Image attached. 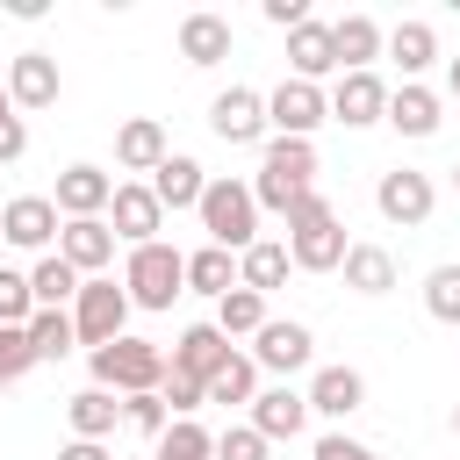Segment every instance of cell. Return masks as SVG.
I'll list each match as a JSON object with an SVG mask.
<instances>
[{"mask_svg": "<svg viewBox=\"0 0 460 460\" xmlns=\"http://www.w3.org/2000/svg\"><path fill=\"white\" fill-rule=\"evenodd\" d=\"M201 187H208V172H201V158H187V151H165V165L151 172L158 208H194V201H201Z\"/></svg>", "mask_w": 460, "mask_h": 460, "instance_id": "obj_25", "label": "cell"}, {"mask_svg": "<svg viewBox=\"0 0 460 460\" xmlns=\"http://www.w3.org/2000/svg\"><path fill=\"white\" fill-rule=\"evenodd\" d=\"M309 460H381V453H374V446H359V438H345V431H323Z\"/></svg>", "mask_w": 460, "mask_h": 460, "instance_id": "obj_42", "label": "cell"}, {"mask_svg": "<svg viewBox=\"0 0 460 460\" xmlns=\"http://www.w3.org/2000/svg\"><path fill=\"white\" fill-rule=\"evenodd\" d=\"M122 424H129V431H144V438L158 446V438H165V424H172V410H165L158 395H122Z\"/></svg>", "mask_w": 460, "mask_h": 460, "instance_id": "obj_38", "label": "cell"}, {"mask_svg": "<svg viewBox=\"0 0 460 460\" xmlns=\"http://www.w3.org/2000/svg\"><path fill=\"white\" fill-rule=\"evenodd\" d=\"M108 230H115L122 244H151V237L165 230V208H158L151 180H115V201H108Z\"/></svg>", "mask_w": 460, "mask_h": 460, "instance_id": "obj_10", "label": "cell"}, {"mask_svg": "<svg viewBox=\"0 0 460 460\" xmlns=\"http://www.w3.org/2000/svg\"><path fill=\"white\" fill-rule=\"evenodd\" d=\"M302 402L316 417H352V410H367V374L359 367H316L309 388H302Z\"/></svg>", "mask_w": 460, "mask_h": 460, "instance_id": "obj_16", "label": "cell"}, {"mask_svg": "<svg viewBox=\"0 0 460 460\" xmlns=\"http://www.w3.org/2000/svg\"><path fill=\"white\" fill-rule=\"evenodd\" d=\"M216 460H266V438L252 424H230V431H216Z\"/></svg>", "mask_w": 460, "mask_h": 460, "instance_id": "obj_41", "label": "cell"}, {"mask_svg": "<svg viewBox=\"0 0 460 460\" xmlns=\"http://www.w3.org/2000/svg\"><path fill=\"white\" fill-rule=\"evenodd\" d=\"M424 309L438 323H460V266H431L424 273Z\"/></svg>", "mask_w": 460, "mask_h": 460, "instance_id": "obj_36", "label": "cell"}, {"mask_svg": "<svg viewBox=\"0 0 460 460\" xmlns=\"http://www.w3.org/2000/svg\"><path fill=\"white\" fill-rule=\"evenodd\" d=\"M230 43H237V29H230V14H208V7H194L187 22H180V58L187 65H223L230 58Z\"/></svg>", "mask_w": 460, "mask_h": 460, "instance_id": "obj_17", "label": "cell"}, {"mask_svg": "<svg viewBox=\"0 0 460 460\" xmlns=\"http://www.w3.org/2000/svg\"><path fill=\"white\" fill-rule=\"evenodd\" d=\"M165 122H151V115H129L122 129H115V165L122 172H158L165 165Z\"/></svg>", "mask_w": 460, "mask_h": 460, "instance_id": "obj_22", "label": "cell"}, {"mask_svg": "<svg viewBox=\"0 0 460 460\" xmlns=\"http://www.w3.org/2000/svg\"><path fill=\"white\" fill-rule=\"evenodd\" d=\"M108 201H115V172H101V165H65V172H58L50 208H58L65 223H79V216H108Z\"/></svg>", "mask_w": 460, "mask_h": 460, "instance_id": "obj_15", "label": "cell"}, {"mask_svg": "<svg viewBox=\"0 0 460 460\" xmlns=\"http://www.w3.org/2000/svg\"><path fill=\"white\" fill-rule=\"evenodd\" d=\"M7 101L14 108H50L58 101V58L50 50H22L7 65Z\"/></svg>", "mask_w": 460, "mask_h": 460, "instance_id": "obj_21", "label": "cell"}, {"mask_svg": "<svg viewBox=\"0 0 460 460\" xmlns=\"http://www.w3.org/2000/svg\"><path fill=\"white\" fill-rule=\"evenodd\" d=\"M323 101H331V122L367 129V122L388 115V79H381V72H338V86H331Z\"/></svg>", "mask_w": 460, "mask_h": 460, "instance_id": "obj_12", "label": "cell"}, {"mask_svg": "<svg viewBox=\"0 0 460 460\" xmlns=\"http://www.w3.org/2000/svg\"><path fill=\"white\" fill-rule=\"evenodd\" d=\"M151 460H216V431H201L194 417H172L165 438L151 446Z\"/></svg>", "mask_w": 460, "mask_h": 460, "instance_id": "obj_33", "label": "cell"}, {"mask_svg": "<svg viewBox=\"0 0 460 460\" xmlns=\"http://www.w3.org/2000/svg\"><path fill=\"white\" fill-rule=\"evenodd\" d=\"M0 115H14V101H7V86H0Z\"/></svg>", "mask_w": 460, "mask_h": 460, "instance_id": "obj_47", "label": "cell"}, {"mask_svg": "<svg viewBox=\"0 0 460 460\" xmlns=\"http://www.w3.org/2000/svg\"><path fill=\"white\" fill-rule=\"evenodd\" d=\"M453 431H460V410H453Z\"/></svg>", "mask_w": 460, "mask_h": 460, "instance_id": "obj_48", "label": "cell"}, {"mask_svg": "<svg viewBox=\"0 0 460 460\" xmlns=\"http://www.w3.org/2000/svg\"><path fill=\"white\" fill-rule=\"evenodd\" d=\"M302 194H316V144H302V137H266V151H259V180H252V201L273 208V216H288Z\"/></svg>", "mask_w": 460, "mask_h": 460, "instance_id": "obj_2", "label": "cell"}, {"mask_svg": "<svg viewBox=\"0 0 460 460\" xmlns=\"http://www.w3.org/2000/svg\"><path fill=\"white\" fill-rule=\"evenodd\" d=\"M29 295H36V309H65V302L79 295V273H72L58 252H43V259H36V273H29Z\"/></svg>", "mask_w": 460, "mask_h": 460, "instance_id": "obj_31", "label": "cell"}, {"mask_svg": "<svg viewBox=\"0 0 460 460\" xmlns=\"http://www.w3.org/2000/svg\"><path fill=\"white\" fill-rule=\"evenodd\" d=\"M122 295H129V309H172V302L187 295V252H172L165 237L129 244V259H122Z\"/></svg>", "mask_w": 460, "mask_h": 460, "instance_id": "obj_3", "label": "cell"}, {"mask_svg": "<svg viewBox=\"0 0 460 460\" xmlns=\"http://www.w3.org/2000/svg\"><path fill=\"white\" fill-rule=\"evenodd\" d=\"M453 187H460V165H453Z\"/></svg>", "mask_w": 460, "mask_h": 460, "instance_id": "obj_49", "label": "cell"}, {"mask_svg": "<svg viewBox=\"0 0 460 460\" xmlns=\"http://www.w3.org/2000/svg\"><path fill=\"white\" fill-rule=\"evenodd\" d=\"M58 230L65 216L50 208V194H14L0 208V244H22V252H58Z\"/></svg>", "mask_w": 460, "mask_h": 460, "instance_id": "obj_9", "label": "cell"}, {"mask_svg": "<svg viewBox=\"0 0 460 460\" xmlns=\"http://www.w3.org/2000/svg\"><path fill=\"white\" fill-rule=\"evenodd\" d=\"M187 288L223 302V295L237 288V252H223V244H201V252H187Z\"/></svg>", "mask_w": 460, "mask_h": 460, "instance_id": "obj_29", "label": "cell"}, {"mask_svg": "<svg viewBox=\"0 0 460 460\" xmlns=\"http://www.w3.org/2000/svg\"><path fill=\"white\" fill-rule=\"evenodd\" d=\"M395 65H402V79H417L431 58H438V36H431V22H395L388 29V43H381Z\"/></svg>", "mask_w": 460, "mask_h": 460, "instance_id": "obj_30", "label": "cell"}, {"mask_svg": "<svg viewBox=\"0 0 460 460\" xmlns=\"http://www.w3.org/2000/svg\"><path fill=\"white\" fill-rule=\"evenodd\" d=\"M58 460H115V453L93 446V438H72V446H58Z\"/></svg>", "mask_w": 460, "mask_h": 460, "instance_id": "obj_45", "label": "cell"}, {"mask_svg": "<svg viewBox=\"0 0 460 460\" xmlns=\"http://www.w3.org/2000/svg\"><path fill=\"white\" fill-rule=\"evenodd\" d=\"M316 359V338H309V323H280V316H266L259 323V338H252V367H266V374H302Z\"/></svg>", "mask_w": 460, "mask_h": 460, "instance_id": "obj_11", "label": "cell"}, {"mask_svg": "<svg viewBox=\"0 0 460 460\" xmlns=\"http://www.w3.org/2000/svg\"><path fill=\"white\" fill-rule=\"evenodd\" d=\"M122 323H129V295H122L108 273L79 280V295H72V338L93 352V345H115V338H122Z\"/></svg>", "mask_w": 460, "mask_h": 460, "instance_id": "obj_6", "label": "cell"}, {"mask_svg": "<svg viewBox=\"0 0 460 460\" xmlns=\"http://www.w3.org/2000/svg\"><path fill=\"white\" fill-rule=\"evenodd\" d=\"M345 252H352V237H345L338 208H331L323 194H302V201L288 208V266H302V273H338Z\"/></svg>", "mask_w": 460, "mask_h": 460, "instance_id": "obj_1", "label": "cell"}, {"mask_svg": "<svg viewBox=\"0 0 460 460\" xmlns=\"http://www.w3.org/2000/svg\"><path fill=\"white\" fill-rule=\"evenodd\" d=\"M280 280H288V244L259 237V244H244V252H237V288H252V295H273Z\"/></svg>", "mask_w": 460, "mask_h": 460, "instance_id": "obj_28", "label": "cell"}, {"mask_svg": "<svg viewBox=\"0 0 460 460\" xmlns=\"http://www.w3.org/2000/svg\"><path fill=\"white\" fill-rule=\"evenodd\" d=\"M36 316V295H29V273H14V266H0V331H22Z\"/></svg>", "mask_w": 460, "mask_h": 460, "instance_id": "obj_37", "label": "cell"}, {"mask_svg": "<svg viewBox=\"0 0 460 460\" xmlns=\"http://www.w3.org/2000/svg\"><path fill=\"white\" fill-rule=\"evenodd\" d=\"M194 216H201L208 244H223V252H244V244H259V201H252V180H230V172H216V180L201 187Z\"/></svg>", "mask_w": 460, "mask_h": 460, "instance_id": "obj_5", "label": "cell"}, {"mask_svg": "<svg viewBox=\"0 0 460 460\" xmlns=\"http://www.w3.org/2000/svg\"><path fill=\"white\" fill-rule=\"evenodd\" d=\"M266 22L273 29H302L309 22V0H266Z\"/></svg>", "mask_w": 460, "mask_h": 460, "instance_id": "obj_44", "label": "cell"}, {"mask_svg": "<svg viewBox=\"0 0 460 460\" xmlns=\"http://www.w3.org/2000/svg\"><path fill=\"white\" fill-rule=\"evenodd\" d=\"M58 259H65L79 280L108 273V266H115V230H108V216H79V223H65V230H58Z\"/></svg>", "mask_w": 460, "mask_h": 460, "instance_id": "obj_14", "label": "cell"}, {"mask_svg": "<svg viewBox=\"0 0 460 460\" xmlns=\"http://www.w3.org/2000/svg\"><path fill=\"white\" fill-rule=\"evenodd\" d=\"M29 345H36V359H65L79 338H72V316L65 309H36L29 316Z\"/></svg>", "mask_w": 460, "mask_h": 460, "instance_id": "obj_35", "label": "cell"}, {"mask_svg": "<svg viewBox=\"0 0 460 460\" xmlns=\"http://www.w3.org/2000/svg\"><path fill=\"white\" fill-rule=\"evenodd\" d=\"M259 395V367H252V352H230L223 367H216V381H208V402H252Z\"/></svg>", "mask_w": 460, "mask_h": 460, "instance_id": "obj_34", "label": "cell"}, {"mask_svg": "<svg viewBox=\"0 0 460 460\" xmlns=\"http://www.w3.org/2000/svg\"><path fill=\"white\" fill-rule=\"evenodd\" d=\"M381 22L374 14H345V22H331V50H338V72H374V58H381Z\"/></svg>", "mask_w": 460, "mask_h": 460, "instance_id": "obj_24", "label": "cell"}, {"mask_svg": "<svg viewBox=\"0 0 460 460\" xmlns=\"http://www.w3.org/2000/svg\"><path fill=\"white\" fill-rule=\"evenodd\" d=\"M65 424H72V438H93V446H108V431L122 424V402H115L108 388H79V395L65 402Z\"/></svg>", "mask_w": 460, "mask_h": 460, "instance_id": "obj_26", "label": "cell"}, {"mask_svg": "<svg viewBox=\"0 0 460 460\" xmlns=\"http://www.w3.org/2000/svg\"><path fill=\"white\" fill-rule=\"evenodd\" d=\"M323 72H338V50H331V22H302V29H288V79H323Z\"/></svg>", "mask_w": 460, "mask_h": 460, "instance_id": "obj_20", "label": "cell"}, {"mask_svg": "<svg viewBox=\"0 0 460 460\" xmlns=\"http://www.w3.org/2000/svg\"><path fill=\"white\" fill-rule=\"evenodd\" d=\"M316 122H331V101H323V86H309V79H280L273 93H266V129L273 137H316Z\"/></svg>", "mask_w": 460, "mask_h": 460, "instance_id": "obj_7", "label": "cell"}, {"mask_svg": "<svg viewBox=\"0 0 460 460\" xmlns=\"http://www.w3.org/2000/svg\"><path fill=\"white\" fill-rule=\"evenodd\" d=\"M230 359V338L216 331V323H187L180 331V345H172V374H187V381H216V367Z\"/></svg>", "mask_w": 460, "mask_h": 460, "instance_id": "obj_19", "label": "cell"}, {"mask_svg": "<svg viewBox=\"0 0 460 460\" xmlns=\"http://www.w3.org/2000/svg\"><path fill=\"white\" fill-rule=\"evenodd\" d=\"M259 323H266V295L230 288V295L216 302V331H223V338H259Z\"/></svg>", "mask_w": 460, "mask_h": 460, "instance_id": "obj_32", "label": "cell"}, {"mask_svg": "<svg viewBox=\"0 0 460 460\" xmlns=\"http://www.w3.org/2000/svg\"><path fill=\"white\" fill-rule=\"evenodd\" d=\"M22 151H29V122L22 115H0V165H14Z\"/></svg>", "mask_w": 460, "mask_h": 460, "instance_id": "obj_43", "label": "cell"}, {"mask_svg": "<svg viewBox=\"0 0 460 460\" xmlns=\"http://www.w3.org/2000/svg\"><path fill=\"white\" fill-rule=\"evenodd\" d=\"M158 402H165V410H172V417H194V410H201V402H208V388H201V381H187V374H172V367H165V381H158Z\"/></svg>", "mask_w": 460, "mask_h": 460, "instance_id": "obj_40", "label": "cell"}, {"mask_svg": "<svg viewBox=\"0 0 460 460\" xmlns=\"http://www.w3.org/2000/svg\"><path fill=\"white\" fill-rule=\"evenodd\" d=\"M36 367V345H29V323L22 331H0V388H14L22 374Z\"/></svg>", "mask_w": 460, "mask_h": 460, "instance_id": "obj_39", "label": "cell"}, {"mask_svg": "<svg viewBox=\"0 0 460 460\" xmlns=\"http://www.w3.org/2000/svg\"><path fill=\"white\" fill-rule=\"evenodd\" d=\"M302 424H309V402H302V395H295L288 381H280V388H259V395H252V431H259L266 446H273V438H295Z\"/></svg>", "mask_w": 460, "mask_h": 460, "instance_id": "obj_23", "label": "cell"}, {"mask_svg": "<svg viewBox=\"0 0 460 460\" xmlns=\"http://www.w3.org/2000/svg\"><path fill=\"white\" fill-rule=\"evenodd\" d=\"M374 208H381L395 230H417V223H431V208H438V187H431V172H410V165H395V172H381V187H374Z\"/></svg>", "mask_w": 460, "mask_h": 460, "instance_id": "obj_8", "label": "cell"}, {"mask_svg": "<svg viewBox=\"0 0 460 460\" xmlns=\"http://www.w3.org/2000/svg\"><path fill=\"white\" fill-rule=\"evenodd\" d=\"M388 129H402V137H438V122H446V101L431 93V86H417V79H402L395 93H388V115H381Z\"/></svg>", "mask_w": 460, "mask_h": 460, "instance_id": "obj_18", "label": "cell"}, {"mask_svg": "<svg viewBox=\"0 0 460 460\" xmlns=\"http://www.w3.org/2000/svg\"><path fill=\"white\" fill-rule=\"evenodd\" d=\"M86 367H93V388H108V395H158V381H165V352L151 345V338H115V345H93L86 352Z\"/></svg>", "mask_w": 460, "mask_h": 460, "instance_id": "obj_4", "label": "cell"}, {"mask_svg": "<svg viewBox=\"0 0 460 460\" xmlns=\"http://www.w3.org/2000/svg\"><path fill=\"white\" fill-rule=\"evenodd\" d=\"M338 273H345L352 295H388V288H395V252H388V244H352Z\"/></svg>", "mask_w": 460, "mask_h": 460, "instance_id": "obj_27", "label": "cell"}, {"mask_svg": "<svg viewBox=\"0 0 460 460\" xmlns=\"http://www.w3.org/2000/svg\"><path fill=\"white\" fill-rule=\"evenodd\" d=\"M446 93L460 101V58H446Z\"/></svg>", "mask_w": 460, "mask_h": 460, "instance_id": "obj_46", "label": "cell"}, {"mask_svg": "<svg viewBox=\"0 0 460 460\" xmlns=\"http://www.w3.org/2000/svg\"><path fill=\"white\" fill-rule=\"evenodd\" d=\"M208 129H216L223 144H266V93L223 86V93L208 101Z\"/></svg>", "mask_w": 460, "mask_h": 460, "instance_id": "obj_13", "label": "cell"}]
</instances>
